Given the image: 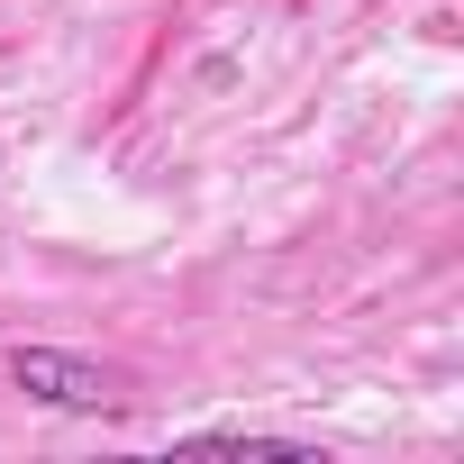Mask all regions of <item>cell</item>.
<instances>
[{
	"label": "cell",
	"instance_id": "7a4b0ae2",
	"mask_svg": "<svg viewBox=\"0 0 464 464\" xmlns=\"http://www.w3.org/2000/svg\"><path fill=\"white\" fill-rule=\"evenodd\" d=\"M182 455H310L301 437H274V428H191V437H173Z\"/></svg>",
	"mask_w": 464,
	"mask_h": 464
},
{
	"label": "cell",
	"instance_id": "6da1fadb",
	"mask_svg": "<svg viewBox=\"0 0 464 464\" xmlns=\"http://www.w3.org/2000/svg\"><path fill=\"white\" fill-rule=\"evenodd\" d=\"M10 382H19L28 401H46V410H82V419H101V410L128 401L119 373H101V364H82V355H64V346H10Z\"/></svg>",
	"mask_w": 464,
	"mask_h": 464
}]
</instances>
